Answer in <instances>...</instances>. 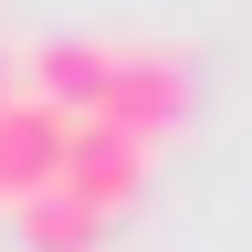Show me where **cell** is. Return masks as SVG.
<instances>
[{
    "label": "cell",
    "mask_w": 252,
    "mask_h": 252,
    "mask_svg": "<svg viewBox=\"0 0 252 252\" xmlns=\"http://www.w3.org/2000/svg\"><path fill=\"white\" fill-rule=\"evenodd\" d=\"M21 242H32V252H94V242H105V220H94L74 189L53 179L42 200H21Z\"/></svg>",
    "instance_id": "5b68a950"
},
{
    "label": "cell",
    "mask_w": 252,
    "mask_h": 252,
    "mask_svg": "<svg viewBox=\"0 0 252 252\" xmlns=\"http://www.w3.org/2000/svg\"><path fill=\"white\" fill-rule=\"evenodd\" d=\"M94 126H116V137H137L158 158V137L189 126V53H168V42H116L105 94H94Z\"/></svg>",
    "instance_id": "6da1fadb"
},
{
    "label": "cell",
    "mask_w": 252,
    "mask_h": 252,
    "mask_svg": "<svg viewBox=\"0 0 252 252\" xmlns=\"http://www.w3.org/2000/svg\"><path fill=\"white\" fill-rule=\"evenodd\" d=\"M0 94H11V63H0Z\"/></svg>",
    "instance_id": "8992f818"
},
{
    "label": "cell",
    "mask_w": 252,
    "mask_h": 252,
    "mask_svg": "<svg viewBox=\"0 0 252 252\" xmlns=\"http://www.w3.org/2000/svg\"><path fill=\"white\" fill-rule=\"evenodd\" d=\"M63 189H74L94 220H116V210L147 189V147L116 137V126H94V116H74V137H63Z\"/></svg>",
    "instance_id": "3957f363"
},
{
    "label": "cell",
    "mask_w": 252,
    "mask_h": 252,
    "mask_svg": "<svg viewBox=\"0 0 252 252\" xmlns=\"http://www.w3.org/2000/svg\"><path fill=\"white\" fill-rule=\"evenodd\" d=\"M63 137H74V116H53L42 94H0V210L42 200V189L63 179Z\"/></svg>",
    "instance_id": "7a4b0ae2"
},
{
    "label": "cell",
    "mask_w": 252,
    "mask_h": 252,
    "mask_svg": "<svg viewBox=\"0 0 252 252\" xmlns=\"http://www.w3.org/2000/svg\"><path fill=\"white\" fill-rule=\"evenodd\" d=\"M105 63H116V42H74V32H53V42H32V63H21V94H42L53 116H94V94H105Z\"/></svg>",
    "instance_id": "277c9868"
}]
</instances>
